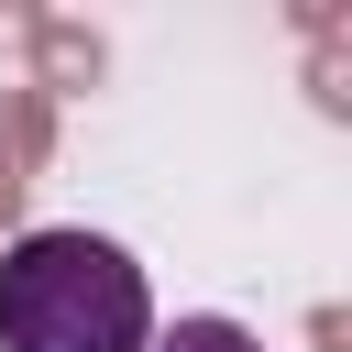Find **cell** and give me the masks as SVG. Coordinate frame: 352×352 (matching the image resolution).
Segmentation results:
<instances>
[{
  "label": "cell",
  "instance_id": "7a4b0ae2",
  "mask_svg": "<svg viewBox=\"0 0 352 352\" xmlns=\"http://www.w3.org/2000/svg\"><path fill=\"white\" fill-rule=\"evenodd\" d=\"M154 352H264L242 319H176V330H154Z\"/></svg>",
  "mask_w": 352,
  "mask_h": 352
},
{
  "label": "cell",
  "instance_id": "6da1fadb",
  "mask_svg": "<svg viewBox=\"0 0 352 352\" xmlns=\"http://www.w3.org/2000/svg\"><path fill=\"white\" fill-rule=\"evenodd\" d=\"M0 352H154V286L110 231H22L0 253Z\"/></svg>",
  "mask_w": 352,
  "mask_h": 352
}]
</instances>
